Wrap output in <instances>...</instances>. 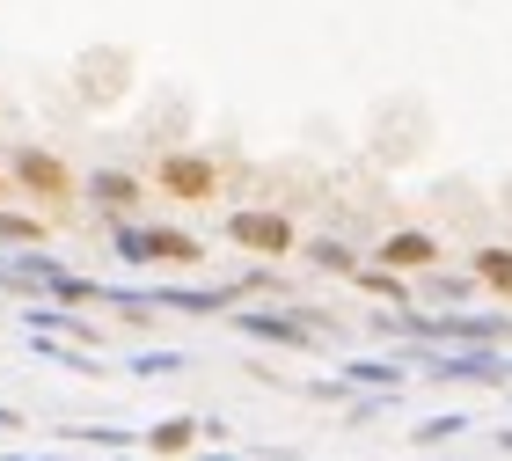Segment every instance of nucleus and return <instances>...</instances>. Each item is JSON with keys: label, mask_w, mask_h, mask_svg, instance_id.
I'll use <instances>...</instances> for the list:
<instances>
[{"label": "nucleus", "mask_w": 512, "mask_h": 461, "mask_svg": "<svg viewBox=\"0 0 512 461\" xmlns=\"http://www.w3.org/2000/svg\"><path fill=\"white\" fill-rule=\"evenodd\" d=\"M8 183L30 205H44V213H66V205L81 198V183H74V169L52 154V147H37V140H22L15 154H8Z\"/></svg>", "instance_id": "obj_1"}, {"label": "nucleus", "mask_w": 512, "mask_h": 461, "mask_svg": "<svg viewBox=\"0 0 512 461\" xmlns=\"http://www.w3.org/2000/svg\"><path fill=\"white\" fill-rule=\"evenodd\" d=\"M154 191L169 205H213L220 198V161L213 154H161L154 161Z\"/></svg>", "instance_id": "obj_2"}, {"label": "nucleus", "mask_w": 512, "mask_h": 461, "mask_svg": "<svg viewBox=\"0 0 512 461\" xmlns=\"http://www.w3.org/2000/svg\"><path fill=\"white\" fill-rule=\"evenodd\" d=\"M227 242H235L242 257H293V249H300V227H293L286 213L242 205V213H227Z\"/></svg>", "instance_id": "obj_3"}, {"label": "nucleus", "mask_w": 512, "mask_h": 461, "mask_svg": "<svg viewBox=\"0 0 512 461\" xmlns=\"http://www.w3.org/2000/svg\"><path fill=\"white\" fill-rule=\"evenodd\" d=\"M374 257H381L388 271H425V264H439V242H432V235H417V227H410V235H388V242L374 249Z\"/></svg>", "instance_id": "obj_4"}, {"label": "nucleus", "mask_w": 512, "mask_h": 461, "mask_svg": "<svg viewBox=\"0 0 512 461\" xmlns=\"http://www.w3.org/2000/svg\"><path fill=\"white\" fill-rule=\"evenodd\" d=\"M132 249H139V257H154V264H176V271H191V264L205 257L198 235H169V227H161V235H139Z\"/></svg>", "instance_id": "obj_5"}, {"label": "nucleus", "mask_w": 512, "mask_h": 461, "mask_svg": "<svg viewBox=\"0 0 512 461\" xmlns=\"http://www.w3.org/2000/svg\"><path fill=\"white\" fill-rule=\"evenodd\" d=\"M88 198H96L103 213H118V220H125V213H139V176H125V169H103L96 183H88Z\"/></svg>", "instance_id": "obj_6"}, {"label": "nucleus", "mask_w": 512, "mask_h": 461, "mask_svg": "<svg viewBox=\"0 0 512 461\" xmlns=\"http://www.w3.org/2000/svg\"><path fill=\"white\" fill-rule=\"evenodd\" d=\"M476 279L512 301V249H476Z\"/></svg>", "instance_id": "obj_7"}, {"label": "nucleus", "mask_w": 512, "mask_h": 461, "mask_svg": "<svg viewBox=\"0 0 512 461\" xmlns=\"http://www.w3.org/2000/svg\"><path fill=\"white\" fill-rule=\"evenodd\" d=\"M147 447H154V454H191V447H198V425H183V418H176V425H161Z\"/></svg>", "instance_id": "obj_8"}, {"label": "nucleus", "mask_w": 512, "mask_h": 461, "mask_svg": "<svg viewBox=\"0 0 512 461\" xmlns=\"http://www.w3.org/2000/svg\"><path fill=\"white\" fill-rule=\"evenodd\" d=\"M0 242H44V220H30V213H0Z\"/></svg>", "instance_id": "obj_9"}, {"label": "nucleus", "mask_w": 512, "mask_h": 461, "mask_svg": "<svg viewBox=\"0 0 512 461\" xmlns=\"http://www.w3.org/2000/svg\"><path fill=\"white\" fill-rule=\"evenodd\" d=\"M8 191H15V183H8V169H0V198H8Z\"/></svg>", "instance_id": "obj_10"}]
</instances>
